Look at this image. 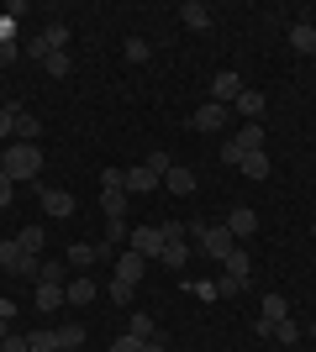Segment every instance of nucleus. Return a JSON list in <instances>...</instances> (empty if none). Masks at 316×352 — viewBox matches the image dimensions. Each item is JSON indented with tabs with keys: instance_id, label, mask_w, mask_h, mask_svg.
I'll return each instance as SVG.
<instances>
[{
	"instance_id": "obj_27",
	"label": "nucleus",
	"mask_w": 316,
	"mask_h": 352,
	"mask_svg": "<svg viewBox=\"0 0 316 352\" xmlns=\"http://www.w3.org/2000/svg\"><path fill=\"white\" fill-rule=\"evenodd\" d=\"M121 58H127V63H148L153 58L148 37H127V43H121Z\"/></svg>"
},
{
	"instance_id": "obj_43",
	"label": "nucleus",
	"mask_w": 316,
	"mask_h": 352,
	"mask_svg": "<svg viewBox=\"0 0 316 352\" xmlns=\"http://www.w3.org/2000/svg\"><path fill=\"white\" fill-rule=\"evenodd\" d=\"M0 352H32V347H27V337H16V331H11V337L0 342Z\"/></svg>"
},
{
	"instance_id": "obj_5",
	"label": "nucleus",
	"mask_w": 316,
	"mask_h": 352,
	"mask_svg": "<svg viewBox=\"0 0 316 352\" xmlns=\"http://www.w3.org/2000/svg\"><path fill=\"white\" fill-rule=\"evenodd\" d=\"M127 248L143 252V258H164V226H132V236H127Z\"/></svg>"
},
{
	"instance_id": "obj_26",
	"label": "nucleus",
	"mask_w": 316,
	"mask_h": 352,
	"mask_svg": "<svg viewBox=\"0 0 316 352\" xmlns=\"http://www.w3.org/2000/svg\"><path fill=\"white\" fill-rule=\"evenodd\" d=\"M248 179H269V153H242V163H238Z\"/></svg>"
},
{
	"instance_id": "obj_18",
	"label": "nucleus",
	"mask_w": 316,
	"mask_h": 352,
	"mask_svg": "<svg viewBox=\"0 0 316 352\" xmlns=\"http://www.w3.org/2000/svg\"><path fill=\"white\" fill-rule=\"evenodd\" d=\"M16 242H21V252L43 258V248H48V232H43V226H21V232H16Z\"/></svg>"
},
{
	"instance_id": "obj_22",
	"label": "nucleus",
	"mask_w": 316,
	"mask_h": 352,
	"mask_svg": "<svg viewBox=\"0 0 316 352\" xmlns=\"http://www.w3.org/2000/svg\"><path fill=\"white\" fill-rule=\"evenodd\" d=\"M69 263H74V268L101 263V242H74V248H69Z\"/></svg>"
},
{
	"instance_id": "obj_49",
	"label": "nucleus",
	"mask_w": 316,
	"mask_h": 352,
	"mask_svg": "<svg viewBox=\"0 0 316 352\" xmlns=\"http://www.w3.org/2000/svg\"><path fill=\"white\" fill-rule=\"evenodd\" d=\"M59 352H63V347H59Z\"/></svg>"
},
{
	"instance_id": "obj_46",
	"label": "nucleus",
	"mask_w": 316,
	"mask_h": 352,
	"mask_svg": "<svg viewBox=\"0 0 316 352\" xmlns=\"http://www.w3.org/2000/svg\"><path fill=\"white\" fill-rule=\"evenodd\" d=\"M6 337H11V321H0V342H6Z\"/></svg>"
},
{
	"instance_id": "obj_32",
	"label": "nucleus",
	"mask_w": 316,
	"mask_h": 352,
	"mask_svg": "<svg viewBox=\"0 0 316 352\" xmlns=\"http://www.w3.org/2000/svg\"><path fill=\"white\" fill-rule=\"evenodd\" d=\"M105 294H111V305H132L137 284H127V279H111V284H105Z\"/></svg>"
},
{
	"instance_id": "obj_16",
	"label": "nucleus",
	"mask_w": 316,
	"mask_h": 352,
	"mask_svg": "<svg viewBox=\"0 0 316 352\" xmlns=\"http://www.w3.org/2000/svg\"><path fill=\"white\" fill-rule=\"evenodd\" d=\"M37 37H43V47H48V53H69V27H63V21H48V27L37 32Z\"/></svg>"
},
{
	"instance_id": "obj_34",
	"label": "nucleus",
	"mask_w": 316,
	"mask_h": 352,
	"mask_svg": "<svg viewBox=\"0 0 316 352\" xmlns=\"http://www.w3.org/2000/svg\"><path fill=\"white\" fill-rule=\"evenodd\" d=\"M274 342H285V347H290V342H301V326L290 321V316H285V321H274Z\"/></svg>"
},
{
	"instance_id": "obj_8",
	"label": "nucleus",
	"mask_w": 316,
	"mask_h": 352,
	"mask_svg": "<svg viewBox=\"0 0 316 352\" xmlns=\"http://www.w3.org/2000/svg\"><path fill=\"white\" fill-rule=\"evenodd\" d=\"M43 210L53 221H63V216H74V210H79V200L69 190H53V184H48V190H43Z\"/></svg>"
},
{
	"instance_id": "obj_24",
	"label": "nucleus",
	"mask_w": 316,
	"mask_h": 352,
	"mask_svg": "<svg viewBox=\"0 0 316 352\" xmlns=\"http://www.w3.org/2000/svg\"><path fill=\"white\" fill-rule=\"evenodd\" d=\"M27 347L32 352H59V326H37V331L27 337Z\"/></svg>"
},
{
	"instance_id": "obj_23",
	"label": "nucleus",
	"mask_w": 316,
	"mask_h": 352,
	"mask_svg": "<svg viewBox=\"0 0 316 352\" xmlns=\"http://www.w3.org/2000/svg\"><path fill=\"white\" fill-rule=\"evenodd\" d=\"M32 305H37V310H59V305H63V284H37Z\"/></svg>"
},
{
	"instance_id": "obj_39",
	"label": "nucleus",
	"mask_w": 316,
	"mask_h": 352,
	"mask_svg": "<svg viewBox=\"0 0 316 352\" xmlns=\"http://www.w3.org/2000/svg\"><path fill=\"white\" fill-rule=\"evenodd\" d=\"M11 195H16V184H11V174H6V168H0V210L11 206Z\"/></svg>"
},
{
	"instance_id": "obj_14",
	"label": "nucleus",
	"mask_w": 316,
	"mask_h": 352,
	"mask_svg": "<svg viewBox=\"0 0 316 352\" xmlns=\"http://www.w3.org/2000/svg\"><path fill=\"white\" fill-rule=\"evenodd\" d=\"M164 190H169V195H196V174H190L185 163H174V168L164 174Z\"/></svg>"
},
{
	"instance_id": "obj_25",
	"label": "nucleus",
	"mask_w": 316,
	"mask_h": 352,
	"mask_svg": "<svg viewBox=\"0 0 316 352\" xmlns=\"http://www.w3.org/2000/svg\"><path fill=\"white\" fill-rule=\"evenodd\" d=\"M37 284H69V263H53V258H43V263H37Z\"/></svg>"
},
{
	"instance_id": "obj_13",
	"label": "nucleus",
	"mask_w": 316,
	"mask_h": 352,
	"mask_svg": "<svg viewBox=\"0 0 316 352\" xmlns=\"http://www.w3.org/2000/svg\"><path fill=\"white\" fill-rule=\"evenodd\" d=\"M232 111H238L242 121H258V116H264V111H269V100H264L258 89H242L238 100H232Z\"/></svg>"
},
{
	"instance_id": "obj_35",
	"label": "nucleus",
	"mask_w": 316,
	"mask_h": 352,
	"mask_svg": "<svg viewBox=\"0 0 316 352\" xmlns=\"http://www.w3.org/2000/svg\"><path fill=\"white\" fill-rule=\"evenodd\" d=\"M16 137V105H0V142Z\"/></svg>"
},
{
	"instance_id": "obj_6",
	"label": "nucleus",
	"mask_w": 316,
	"mask_h": 352,
	"mask_svg": "<svg viewBox=\"0 0 316 352\" xmlns=\"http://www.w3.org/2000/svg\"><path fill=\"white\" fill-rule=\"evenodd\" d=\"M227 116H232V105L200 100V111H196V116H190V126H196V132H222V126H227Z\"/></svg>"
},
{
	"instance_id": "obj_7",
	"label": "nucleus",
	"mask_w": 316,
	"mask_h": 352,
	"mask_svg": "<svg viewBox=\"0 0 316 352\" xmlns=\"http://www.w3.org/2000/svg\"><path fill=\"white\" fill-rule=\"evenodd\" d=\"M95 294H101V284H95L90 274H74V279L63 284V305H90Z\"/></svg>"
},
{
	"instance_id": "obj_12",
	"label": "nucleus",
	"mask_w": 316,
	"mask_h": 352,
	"mask_svg": "<svg viewBox=\"0 0 316 352\" xmlns=\"http://www.w3.org/2000/svg\"><path fill=\"white\" fill-rule=\"evenodd\" d=\"M143 274H148V258H143V252H132V248H127V252H121V258H116V279L137 284V279H143Z\"/></svg>"
},
{
	"instance_id": "obj_31",
	"label": "nucleus",
	"mask_w": 316,
	"mask_h": 352,
	"mask_svg": "<svg viewBox=\"0 0 316 352\" xmlns=\"http://www.w3.org/2000/svg\"><path fill=\"white\" fill-rule=\"evenodd\" d=\"M59 347H63V352H74V347H85V326H79V321L59 326Z\"/></svg>"
},
{
	"instance_id": "obj_1",
	"label": "nucleus",
	"mask_w": 316,
	"mask_h": 352,
	"mask_svg": "<svg viewBox=\"0 0 316 352\" xmlns=\"http://www.w3.org/2000/svg\"><path fill=\"white\" fill-rule=\"evenodd\" d=\"M0 168L11 174V184H32V179L43 174V147H37V142H6Z\"/></svg>"
},
{
	"instance_id": "obj_17",
	"label": "nucleus",
	"mask_w": 316,
	"mask_h": 352,
	"mask_svg": "<svg viewBox=\"0 0 316 352\" xmlns=\"http://www.w3.org/2000/svg\"><path fill=\"white\" fill-rule=\"evenodd\" d=\"M180 21H185L190 32H206V27H211V11L200 6V0H185V6H180Z\"/></svg>"
},
{
	"instance_id": "obj_41",
	"label": "nucleus",
	"mask_w": 316,
	"mask_h": 352,
	"mask_svg": "<svg viewBox=\"0 0 316 352\" xmlns=\"http://www.w3.org/2000/svg\"><path fill=\"white\" fill-rule=\"evenodd\" d=\"M190 289H196L200 300H222V294H216V279H200V284H190Z\"/></svg>"
},
{
	"instance_id": "obj_15",
	"label": "nucleus",
	"mask_w": 316,
	"mask_h": 352,
	"mask_svg": "<svg viewBox=\"0 0 316 352\" xmlns=\"http://www.w3.org/2000/svg\"><path fill=\"white\" fill-rule=\"evenodd\" d=\"M232 142H238L242 153H264V142H269V137H264V126H258V121H242V132L232 137Z\"/></svg>"
},
{
	"instance_id": "obj_21",
	"label": "nucleus",
	"mask_w": 316,
	"mask_h": 352,
	"mask_svg": "<svg viewBox=\"0 0 316 352\" xmlns=\"http://www.w3.org/2000/svg\"><path fill=\"white\" fill-rule=\"evenodd\" d=\"M227 274H232V279H238V284H248V274H253V263H248V252H242V248H232V252H227Z\"/></svg>"
},
{
	"instance_id": "obj_29",
	"label": "nucleus",
	"mask_w": 316,
	"mask_h": 352,
	"mask_svg": "<svg viewBox=\"0 0 316 352\" xmlns=\"http://www.w3.org/2000/svg\"><path fill=\"white\" fill-rule=\"evenodd\" d=\"M258 316H264V321H285V316H290L285 294H264V305H258Z\"/></svg>"
},
{
	"instance_id": "obj_33",
	"label": "nucleus",
	"mask_w": 316,
	"mask_h": 352,
	"mask_svg": "<svg viewBox=\"0 0 316 352\" xmlns=\"http://www.w3.org/2000/svg\"><path fill=\"white\" fill-rule=\"evenodd\" d=\"M190 226L196 221H164V242H190Z\"/></svg>"
},
{
	"instance_id": "obj_45",
	"label": "nucleus",
	"mask_w": 316,
	"mask_h": 352,
	"mask_svg": "<svg viewBox=\"0 0 316 352\" xmlns=\"http://www.w3.org/2000/svg\"><path fill=\"white\" fill-rule=\"evenodd\" d=\"M143 352H169V347H164V342H158V337H153V342H148V347H143Z\"/></svg>"
},
{
	"instance_id": "obj_37",
	"label": "nucleus",
	"mask_w": 316,
	"mask_h": 352,
	"mask_svg": "<svg viewBox=\"0 0 316 352\" xmlns=\"http://www.w3.org/2000/svg\"><path fill=\"white\" fill-rule=\"evenodd\" d=\"M143 347H148V342H143V337H132V331H127V337H116V342H111V352H143Z\"/></svg>"
},
{
	"instance_id": "obj_28",
	"label": "nucleus",
	"mask_w": 316,
	"mask_h": 352,
	"mask_svg": "<svg viewBox=\"0 0 316 352\" xmlns=\"http://www.w3.org/2000/svg\"><path fill=\"white\" fill-rule=\"evenodd\" d=\"M164 268H185L190 263V242H164V258H158Z\"/></svg>"
},
{
	"instance_id": "obj_36",
	"label": "nucleus",
	"mask_w": 316,
	"mask_h": 352,
	"mask_svg": "<svg viewBox=\"0 0 316 352\" xmlns=\"http://www.w3.org/2000/svg\"><path fill=\"white\" fill-rule=\"evenodd\" d=\"M48 74H53V79H63V74H69V53H48V63H43Z\"/></svg>"
},
{
	"instance_id": "obj_3",
	"label": "nucleus",
	"mask_w": 316,
	"mask_h": 352,
	"mask_svg": "<svg viewBox=\"0 0 316 352\" xmlns=\"http://www.w3.org/2000/svg\"><path fill=\"white\" fill-rule=\"evenodd\" d=\"M190 242L200 248V258H211V263H227V252L238 248V236L227 232V226H190Z\"/></svg>"
},
{
	"instance_id": "obj_4",
	"label": "nucleus",
	"mask_w": 316,
	"mask_h": 352,
	"mask_svg": "<svg viewBox=\"0 0 316 352\" xmlns=\"http://www.w3.org/2000/svg\"><path fill=\"white\" fill-rule=\"evenodd\" d=\"M37 263L43 258H32V252H21V242H0V274H11V279H37Z\"/></svg>"
},
{
	"instance_id": "obj_30",
	"label": "nucleus",
	"mask_w": 316,
	"mask_h": 352,
	"mask_svg": "<svg viewBox=\"0 0 316 352\" xmlns=\"http://www.w3.org/2000/svg\"><path fill=\"white\" fill-rule=\"evenodd\" d=\"M127 331H132V337H143V342H153V337H158V331H153V316H148V310H132Z\"/></svg>"
},
{
	"instance_id": "obj_44",
	"label": "nucleus",
	"mask_w": 316,
	"mask_h": 352,
	"mask_svg": "<svg viewBox=\"0 0 316 352\" xmlns=\"http://www.w3.org/2000/svg\"><path fill=\"white\" fill-rule=\"evenodd\" d=\"M11 58H21V47H16V43H0V63H11Z\"/></svg>"
},
{
	"instance_id": "obj_40",
	"label": "nucleus",
	"mask_w": 316,
	"mask_h": 352,
	"mask_svg": "<svg viewBox=\"0 0 316 352\" xmlns=\"http://www.w3.org/2000/svg\"><path fill=\"white\" fill-rule=\"evenodd\" d=\"M27 58H32V63H48V47H43V37H32V43H27Z\"/></svg>"
},
{
	"instance_id": "obj_38",
	"label": "nucleus",
	"mask_w": 316,
	"mask_h": 352,
	"mask_svg": "<svg viewBox=\"0 0 316 352\" xmlns=\"http://www.w3.org/2000/svg\"><path fill=\"white\" fill-rule=\"evenodd\" d=\"M148 168H153V174H158V179H164L169 168H174V158H169V153H153V158H148Z\"/></svg>"
},
{
	"instance_id": "obj_47",
	"label": "nucleus",
	"mask_w": 316,
	"mask_h": 352,
	"mask_svg": "<svg viewBox=\"0 0 316 352\" xmlns=\"http://www.w3.org/2000/svg\"><path fill=\"white\" fill-rule=\"evenodd\" d=\"M311 337H316V321H311Z\"/></svg>"
},
{
	"instance_id": "obj_42",
	"label": "nucleus",
	"mask_w": 316,
	"mask_h": 352,
	"mask_svg": "<svg viewBox=\"0 0 316 352\" xmlns=\"http://www.w3.org/2000/svg\"><path fill=\"white\" fill-rule=\"evenodd\" d=\"M238 289H242V284L232 279V274H222V279H216V294H222V300H227V294H238Z\"/></svg>"
},
{
	"instance_id": "obj_2",
	"label": "nucleus",
	"mask_w": 316,
	"mask_h": 352,
	"mask_svg": "<svg viewBox=\"0 0 316 352\" xmlns=\"http://www.w3.org/2000/svg\"><path fill=\"white\" fill-rule=\"evenodd\" d=\"M127 168H105L101 174V210L105 221H127V206H132V195H127Z\"/></svg>"
},
{
	"instance_id": "obj_48",
	"label": "nucleus",
	"mask_w": 316,
	"mask_h": 352,
	"mask_svg": "<svg viewBox=\"0 0 316 352\" xmlns=\"http://www.w3.org/2000/svg\"><path fill=\"white\" fill-rule=\"evenodd\" d=\"M311 232H316V226H311Z\"/></svg>"
},
{
	"instance_id": "obj_20",
	"label": "nucleus",
	"mask_w": 316,
	"mask_h": 352,
	"mask_svg": "<svg viewBox=\"0 0 316 352\" xmlns=\"http://www.w3.org/2000/svg\"><path fill=\"white\" fill-rule=\"evenodd\" d=\"M37 137H43V121L32 111H16V142H37Z\"/></svg>"
},
{
	"instance_id": "obj_10",
	"label": "nucleus",
	"mask_w": 316,
	"mask_h": 352,
	"mask_svg": "<svg viewBox=\"0 0 316 352\" xmlns=\"http://www.w3.org/2000/svg\"><path fill=\"white\" fill-rule=\"evenodd\" d=\"M121 184H127V195H153L158 184H164V179L153 174L148 163H137V168H127V179H121Z\"/></svg>"
},
{
	"instance_id": "obj_11",
	"label": "nucleus",
	"mask_w": 316,
	"mask_h": 352,
	"mask_svg": "<svg viewBox=\"0 0 316 352\" xmlns=\"http://www.w3.org/2000/svg\"><path fill=\"white\" fill-rule=\"evenodd\" d=\"M222 226H227L232 236H238V242H248V236L258 232V216H253L248 206H238V210H227V221H222Z\"/></svg>"
},
{
	"instance_id": "obj_19",
	"label": "nucleus",
	"mask_w": 316,
	"mask_h": 352,
	"mask_svg": "<svg viewBox=\"0 0 316 352\" xmlns=\"http://www.w3.org/2000/svg\"><path fill=\"white\" fill-rule=\"evenodd\" d=\"M290 47H295V53H316V27L311 21H295V27H290Z\"/></svg>"
},
{
	"instance_id": "obj_9",
	"label": "nucleus",
	"mask_w": 316,
	"mask_h": 352,
	"mask_svg": "<svg viewBox=\"0 0 316 352\" xmlns=\"http://www.w3.org/2000/svg\"><path fill=\"white\" fill-rule=\"evenodd\" d=\"M238 95H242V79H238L232 69H222L216 79H211V100H216V105H232Z\"/></svg>"
}]
</instances>
